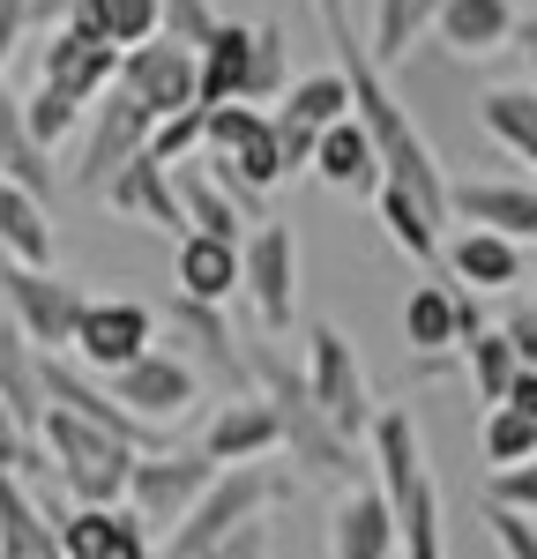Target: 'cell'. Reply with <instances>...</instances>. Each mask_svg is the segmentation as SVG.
I'll use <instances>...</instances> for the list:
<instances>
[{
  "label": "cell",
  "mask_w": 537,
  "mask_h": 559,
  "mask_svg": "<svg viewBox=\"0 0 537 559\" xmlns=\"http://www.w3.org/2000/svg\"><path fill=\"white\" fill-rule=\"evenodd\" d=\"M344 52V75H351V97H358V120H366V134H373V150H381V165H389V187H410L426 210L441 216V224H455V179H448V165L433 157V142H426V128L410 120V105H403L396 90H389V75H381V60H373V45H336Z\"/></svg>",
  "instance_id": "cell-1"
},
{
  "label": "cell",
  "mask_w": 537,
  "mask_h": 559,
  "mask_svg": "<svg viewBox=\"0 0 537 559\" xmlns=\"http://www.w3.org/2000/svg\"><path fill=\"white\" fill-rule=\"evenodd\" d=\"M247 366H254V395H268L276 418H284V455H291V471L321 477V485H336V492L366 485L358 440H344V426L313 403L307 366H291V358H284L276 344H262V336H247Z\"/></svg>",
  "instance_id": "cell-2"
},
{
  "label": "cell",
  "mask_w": 537,
  "mask_h": 559,
  "mask_svg": "<svg viewBox=\"0 0 537 559\" xmlns=\"http://www.w3.org/2000/svg\"><path fill=\"white\" fill-rule=\"evenodd\" d=\"M45 455H52V477L75 492V508H128V485H134V455L128 440H112L105 426H90L75 411H45Z\"/></svg>",
  "instance_id": "cell-3"
},
{
  "label": "cell",
  "mask_w": 537,
  "mask_h": 559,
  "mask_svg": "<svg viewBox=\"0 0 537 559\" xmlns=\"http://www.w3.org/2000/svg\"><path fill=\"white\" fill-rule=\"evenodd\" d=\"M291 492H299V471H276V463H239V471H224L217 485H210V500L172 530V552L202 559L210 545H224L231 530H247V522H262L268 508H284Z\"/></svg>",
  "instance_id": "cell-4"
},
{
  "label": "cell",
  "mask_w": 537,
  "mask_h": 559,
  "mask_svg": "<svg viewBox=\"0 0 537 559\" xmlns=\"http://www.w3.org/2000/svg\"><path fill=\"white\" fill-rule=\"evenodd\" d=\"M0 292H8V321L45 350V358H68L83 336L90 292L60 269H0Z\"/></svg>",
  "instance_id": "cell-5"
},
{
  "label": "cell",
  "mask_w": 537,
  "mask_h": 559,
  "mask_svg": "<svg viewBox=\"0 0 537 559\" xmlns=\"http://www.w3.org/2000/svg\"><path fill=\"white\" fill-rule=\"evenodd\" d=\"M307 381H313V403L344 426V440H373L381 403H373V381H366V366H358V344L336 321H313L307 329Z\"/></svg>",
  "instance_id": "cell-6"
},
{
  "label": "cell",
  "mask_w": 537,
  "mask_h": 559,
  "mask_svg": "<svg viewBox=\"0 0 537 559\" xmlns=\"http://www.w3.org/2000/svg\"><path fill=\"white\" fill-rule=\"evenodd\" d=\"M157 321L172 329V350L194 366V373H217L231 395H254L247 336L231 329V313H224V306H202V299H187V292H172V299L157 306Z\"/></svg>",
  "instance_id": "cell-7"
},
{
  "label": "cell",
  "mask_w": 537,
  "mask_h": 559,
  "mask_svg": "<svg viewBox=\"0 0 537 559\" xmlns=\"http://www.w3.org/2000/svg\"><path fill=\"white\" fill-rule=\"evenodd\" d=\"M150 134H157V120L134 105L128 90H112V97H97L90 105V128H83V142H75V187L83 194H97L105 202V187L128 173L134 157L150 150Z\"/></svg>",
  "instance_id": "cell-8"
},
{
  "label": "cell",
  "mask_w": 537,
  "mask_h": 559,
  "mask_svg": "<svg viewBox=\"0 0 537 559\" xmlns=\"http://www.w3.org/2000/svg\"><path fill=\"white\" fill-rule=\"evenodd\" d=\"M217 477H224V471L202 455V448L142 455V463H134V485H128V508L150 522V530H179V522L210 500V485H217Z\"/></svg>",
  "instance_id": "cell-9"
},
{
  "label": "cell",
  "mask_w": 537,
  "mask_h": 559,
  "mask_svg": "<svg viewBox=\"0 0 537 559\" xmlns=\"http://www.w3.org/2000/svg\"><path fill=\"white\" fill-rule=\"evenodd\" d=\"M247 306H254L262 336H284L299 313V231L284 216L247 231Z\"/></svg>",
  "instance_id": "cell-10"
},
{
  "label": "cell",
  "mask_w": 537,
  "mask_h": 559,
  "mask_svg": "<svg viewBox=\"0 0 537 559\" xmlns=\"http://www.w3.org/2000/svg\"><path fill=\"white\" fill-rule=\"evenodd\" d=\"M120 90L165 128V120H179V112L202 105V52H187V45H172V38L134 45L128 68H120Z\"/></svg>",
  "instance_id": "cell-11"
},
{
  "label": "cell",
  "mask_w": 537,
  "mask_h": 559,
  "mask_svg": "<svg viewBox=\"0 0 537 559\" xmlns=\"http://www.w3.org/2000/svg\"><path fill=\"white\" fill-rule=\"evenodd\" d=\"M157 350V306L142 299H90L83 313V336H75V366H90L97 381H112V373H128L134 358H150Z\"/></svg>",
  "instance_id": "cell-12"
},
{
  "label": "cell",
  "mask_w": 537,
  "mask_h": 559,
  "mask_svg": "<svg viewBox=\"0 0 537 559\" xmlns=\"http://www.w3.org/2000/svg\"><path fill=\"white\" fill-rule=\"evenodd\" d=\"M105 210L120 216V224L165 231L172 247L187 239V231H194V224H187V202H179V173H172V165H157L150 150H142V157H134L128 173H120L112 187H105Z\"/></svg>",
  "instance_id": "cell-13"
},
{
  "label": "cell",
  "mask_w": 537,
  "mask_h": 559,
  "mask_svg": "<svg viewBox=\"0 0 537 559\" xmlns=\"http://www.w3.org/2000/svg\"><path fill=\"white\" fill-rule=\"evenodd\" d=\"M105 388L128 403L134 418H150V426H172V418H187V411H194V395H202V373H194L179 350L157 344L150 358H134L128 373H112Z\"/></svg>",
  "instance_id": "cell-14"
},
{
  "label": "cell",
  "mask_w": 537,
  "mask_h": 559,
  "mask_svg": "<svg viewBox=\"0 0 537 559\" xmlns=\"http://www.w3.org/2000/svg\"><path fill=\"white\" fill-rule=\"evenodd\" d=\"M120 68H128V52H120V45H105V38H90L83 23L52 31V45L38 52V83L68 90V97H83V105L112 97V90H120Z\"/></svg>",
  "instance_id": "cell-15"
},
{
  "label": "cell",
  "mask_w": 537,
  "mask_h": 559,
  "mask_svg": "<svg viewBox=\"0 0 537 559\" xmlns=\"http://www.w3.org/2000/svg\"><path fill=\"white\" fill-rule=\"evenodd\" d=\"M202 455H210L217 471L284 455V418H276V403H268V395H231L217 418L202 426Z\"/></svg>",
  "instance_id": "cell-16"
},
{
  "label": "cell",
  "mask_w": 537,
  "mask_h": 559,
  "mask_svg": "<svg viewBox=\"0 0 537 559\" xmlns=\"http://www.w3.org/2000/svg\"><path fill=\"white\" fill-rule=\"evenodd\" d=\"M403 552V522L389 508L381 485H351L329 508V559H396Z\"/></svg>",
  "instance_id": "cell-17"
},
{
  "label": "cell",
  "mask_w": 537,
  "mask_h": 559,
  "mask_svg": "<svg viewBox=\"0 0 537 559\" xmlns=\"http://www.w3.org/2000/svg\"><path fill=\"white\" fill-rule=\"evenodd\" d=\"M172 292H187V299H202V306H231L247 292V247L187 231L172 247Z\"/></svg>",
  "instance_id": "cell-18"
},
{
  "label": "cell",
  "mask_w": 537,
  "mask_h": 559,
  "mask_svg": "<svg viewBox=\"0 0 537 559\" xmlns=\"http://www.w3.org/2000/svg\"><path fill=\"white\" fill-rule=\"evenodd\" d=\"M403 344L418 350V358L463 350V284L448 269H433L426 284H410V299H403Z\"/></svg>",
  "instance_id": "cell-19"
},
{
  "label": "cell",
  "mask_w": 537,
  "mask_h": 559,
  "mask_svg": "<svg viewBox=\"0 0 537 559\" xmlns=\"http://www.w3.org/2000/svg\"><path fill=\"white\" fill-rule=\"evenodd\" d=\"M441 269L463 284V292H478V299H486V292H515L530 261H523V239H500V231L463 224V231L448 239V261H441Z\"/></svg>",
  "instance_id": "cell-20"
},
{
  "label": "cell",
  "mask_w": 537,
  "mask_h": 559,
  "mask_svg": "<svg viewBox=\"0 0 537 559\" xmlns=\"http://www.w3.org/2000/svg\"><path fill=\"white\" fill-rule=\"evenodd\" d=\"M313 179H321L329 194H358V202H373V194L389 187V165H381V150H373L366 120H344V128H329V134H321Z\"/></svg>",
  "instance_id": "cell-21"
},
{
  "label": "cell",
  "mask_w": 537,
  "mask_h": 559,
  "mask_svg": "<svg viewBox=\"0 0 537 559\" xmlns=\"http://www.w3.org/2000/svg\"><path fill=\"white\" fill-rule=\"evenodd\" d=\"M60 552L68 559H157L150 552V522L134 508H75L60 522Z\"/></svg>",
  "instance_id": "cell-22"
},
{
  "label": "cell",
  "mask_w": 537,
  "mask_h": 559,
  "mask_svg": "<svg viewBox=\"0 0 537 559\" xmlns=\"http://www.w3.org/2000/svg\"><path fill=\"white\" fill-rule=\"evenodd\" d=\"M455 224H478L500 239H537V187L523 179H463L455 187Z\"/></svg>",
  "instance_id": "cell-23"
},
{
  "label": "cell",
  "mask_w": 537,
  "mask_h": 559,
  "mask_svg": "<svg viewBox=\"0 0 537 559\" xmlns=\"http://www.w3.org/2000/svg\"><path fill=\"white\" fill-rule=\"evenodd\" d=\"M0 403L15 411V426L31 432V440L45 432V411H52V395H45V350L15 321H0Z\"/></svg>",
  "instance_id": "cell-24"
},
{
  "label": "cell",
  "mask_w": 537,
  "mask_h": 559,
  "mask_svg": "<svg viewBox=\"0 0 537 559\" xmlns=\"http://www.w3.org/2000/svg\"><path fill=\"white\" fill-rule=\"evenodd\" d=\"M0 247H8V269H52V247H60L52 202H38L15 179H0Z\"/></svg>",
  "instance_id": "cell-25"
},
{
  "label": "cell",
  "mask_w": 537,
  "mask_h": 559,
  "mask_svg": "<svg viewBox=\"0 0 537 559\" xmlns=\"http://www.w3.org/2000/svg\"><path fill=\"white\" fill-rule=\"evenodd\" d=\"M515 23H523L515 0H448L433 38H441L455 60H486V52H508V45H515Z\"/></svg>",
  "instance_id": "cell-26"
},
{
  "label": "cell",
  "mask_w": 537,
  "mask_h": 559,
  "mask_svg": "<svg viewBox=\"0 0 537 559\" xmlns=\"http://www.w3.org/2000/svg\"><path fill=\"white\" fill-rule=\"evenodd\" d=\"M373 210H381V231H389V247H396L403 261H418L426 276L448 261V224L426 210L410 187H381V194H373Z\"/></svg>",
  "instance_id": "cell-27"
},
{
  "label": "cell",
  "mask_w": 537,
  "mask_h": 559,
  "mask_svg": "<svg viewBox=\"0 0 537 559\" xmlns=\"http://www.w3.org/2000/svg\"><path fill=\"white\" fill-rule=\"evenodd\" d=\"M254 45H262L254 23H224L217 38L202 45V105L210 112L217 105H247V90H254Z\"/></svg>",
  "instance_id": "cell-28"
},
{
  "label": "cell",
  "mask_w": 537,
  "mask_h": 559,
  "mask_svg": "<svg viewBox=\"0 0 537 559\" xmlns=\"http://www.w3.org/2000/svg\"><path fill=\"white\" fill-rule=\"evenodd\" d=\"M426 477V440H418V418H410V403H381V418H373V485L396 500Z\"/></svg>",
  "instance_id": "cell-29"
},
{
  "label": "cell",
  "mask_w": 537,
  "mask_h": 559,
  "mask_svg": "<svg viewBox=\"0 0 537 559\" xmlns=\"http://www.w3.org/2000/svg\"><path fill=\"white\" fill-rule=\"evenodd\" d=\"M60 552V522L38 508V492L15 471H0V559H52Z\"/></svg>",
  "instance_id": "cell-30"
},
{
  "label": "cell",
  "mask_w": 537,
  "mask_h": 559,
  "mask_svg": "<svg viewBox=\"0 0 537 559\" xmlns=\"http://www.w3.org/2000/svg\"><path fill=\"white\" fill-rule=\"evenodd\" d=\"M179 202H187V224H194L202 239H231V247H247L254 224H247V210L217 187L210 165H179Z\"/></svg>",
  "instance_id": "cell-31"
},
{
  "label": "cell",
  "mask_w": 537,
  "mask_h": 559,
  "mask_svg": "<svg viewBox=\"0 0 537 559\" xmlns=\"http://www.w3.org/2000/svg\"><path fill=\"white\" fill-rule=\"evenodd\" d=\"M276 112H284V120H299V128H313V134L344 128V120H358L351 75H344V68H321V75H299V83H291V97H284Z\"/></svg>",
  "instance_id": "cell-32"
},
{
  "label": "cell",
  "mask_w": 537,
  "mask_h": 559,
  "mask_svg": "<svg viewBox=\"0 0 537 559\" xmlns=\"http://www.w3.org/2000/svg\"><path fill=\"white\" fill-rule=\"evenodd\" d=\"M441 8L448 0H373V60L381 68L410 60V45H426L441 31Z\"/></svg>",
  "instance_id": "cell-33"
},
{
  "label": "cell",
  "mask_w": 537,
  "mask_h": 559,
  "mask_svg": "<svg viewBox=\"0 0 537 559\" xmlns=\"http://www.w3.org/2000/svg\"><path fill=\"white\" fill-rule=\"evenodd\" d=\"M75 23H83L90 38L134 52V45L165 38V0H83V15H75Z\"/></svg>",
  "instance_id": "cell-34"
},
{
  "label": "cell",
  "mask_w": 537,
  "mask_h": 559,
  "mask_svg": "<svg viewBox=\"0 0 537 559\" xmlns=\"http://www.w3.org/2000/svg\"><path fill=\"white\" fill-rule=\"evenodd\" d=\"M403 522V559H448V530H441V485H433V471L418 477L410 492H396L389 500Z\"/></svg>",
  "instance_id": "cell-35"
},
{
  "label": "cell",
  "mask_w": 537,
  "mask_h": 559,
  "mask_svg": "<svg viewBox=\"0 0 537 559\" xmlns=\"http://www.w3.org/2000/svg\"><path fill=\"white\" fill-rule=\"evenodd\" d=\"M463 366H470V388H478L492 411H500V403H508V388H515V373H523V350L508 344V329L492 321L478 344H463Z\"/></svg>",
  "instance_id": "cell-36"
},
{
  "label": "cell",
  "mask_w": 537,
  "mask_h": 559,
  "mask_svg": "<svg viewBox=\"0 0 537 559\" xmlns=\"http://www.w3.org/2000/svg\"><path fill=\"white\" fill-rule=\"evenodd\" d=\"M23 112H31V134H38L45 150H68V142L90 128V105H83V97H68V90H52V83L31 90Z\"/></svg>",
  "instance_id": "cell-37"
},
{
  "label": "cell",
  "mask_w": 537,
  "mask_h": 559,
  "mask_svg": "<svg viewBox=\"0 0 537 559\" xmlns=\"http://www.w3.org/2000/svg\"><path fill=\"white\" fill-rule=\"evenodd\" d=\"M478 448H486L492 471H515V463H537V418L530 411H486V426H478Z\"/></svg>",
  "instance_id": "cell-38"
},
{
  "label": "cell",
  "mask_w": 537,
  "mask_h": 559,
  "mask_svg": "<svg viewBox=\"0 0 537 559\" xmlns=\"http://www.w3.org/2000/svg\"><path fill=\"white\" fill-rule=\"evenodd\" d=\"M262 31V45H254V90H247V105H284L291 97V45H284V31L276 23H254Z\"/></svg>",
  "instance_id": "cell-39"
},
{
  "label": "cell",
  "mask_w": 537,
  "mask_h": 559,
  "mask_svg": "<svg viewBox=\"0 0 537 559\" xmlns=\"http://www.w3.org/2000/svg\"><path fill=\"white\" fill-rule=\"evenodd\" d=\"M194 150H210V105H194V112H179V120H165V128L150 134V157L172 165V173L194 157Z\"/></svg>",
  "instance_id": "cell-40"
},
{
  "label": "cell",
  "mask_w": 537,
  "mask_h": 559,
  "mask_svg": "<svg viewBox=\"0 0 537 559\" xmlns=\"http://www.w3.org/2000/svg\"><path fill=\"white\" fill-rule=\"evenodd\" d=\"M224 31V15H217V0H165V38L187 45V52H202V45Z\"/></svg>",
  "instance_id": "cell-41"
},
{
  "label": "cell",
  "mask_w": 537,
  "mask_h": 559,
  "mask_svg": "<svg viewBox=\"0 0 537 559\" xmlns=\"http://www.w3.org/2000/svg\"><path fill=\"white\" fill-rule=\"evenodd\" d=\"M486 530L500 545V559H537V515H515V508H492L486 500Z\"/></svg>",
  "instance_id": "cell-42"
},
{
  "label": "cell",
  "mask_w": 537,
  "mask_h": 559,
  "mask_svg": "<svg viewBox=\"0 0 537 559\" xmlns=\"http://www.w3.org/2000/svg\"><path fill=\"white\" fill-rule=\"evenodd\" d=\"M31 142H38V134H31V112H23V97L0 83V179H8V165H15Z\"/></svg>",
  "instance_id": "cell-43"
},
{
  "label": "cell",
  "mask_w": 537,
  "mask_h": 559,
  "mask_svg": "<svg viewBox=\"0 0 537 559\" xmlns=\"http://www.w3.org/2000/svg\"><path fill=\"white\" fill-rule=\"evenodd\" d=\"M486 500H492V508H515V515H537V463H515V471H492Z\"/></svg>",
  "instance_id": "cell-44"
},
{
  "label": "cell",
  "mask_w": 537,
  "mask_h": 559,
  "mask_svg": "<svg viewBox=\"0 0 537 559\" xmlns=\"http://www.w3.org/2000/svg\"><path fill=\"white\" fill-rule=\"evenodd\" d=\"M500 329H508V344L523 350V366H530V373H537V299L508 306V313H500Z\"/></svg>",
  "instance_id": "cell-45"
},
{
  "label": "cell",
  "mask_w": 537,
  "mask_h": 559,
  "mask_svg": "<svg viewBox=\"0 0 537 559\" xmlns=\"http://www.w3.org/2000/svg\"><path fill=\"white\" fill-rule=\"evenodd\" d=\"M202 559H268V515L247 522V530H231V537H224V545H210Z\"/></svg>",
  "instance_id": "cell-46"
},
{
  "label": "cell",
  "mask_w": 537,
  "mask_h": 559,
  "mask_svg": "<svg viewBox=\"0 0 537 559\" xmlns=\"http://www.w3.org/2000/svg\"><path fill=\"white\" fill-rule=\"evenodd\" d=\"M276 134H284V165H291V173H313V157H321V134L299 128V120H284V112H276Z\"/></svg>",
  "instance_id": "cell-47"
},
{
  "label": "cell",
  "mask_w": 537,
  "mask_h": 559,
  "mask_svg": "<svg viewBox=\"0 0 537 559\" xmlns=\"http://www.w3.org/2000/svg\"><path fill=\"white\" fill-rule=\"evenodd\" d=\"M31 448H38V440L15 426V411L0 403V471H23V463H31Z\"/></svg>",
  "instance_id": "cell-48"
},
{
  "label": "cell",
  "mask_w": 537,
  "mask_h": 559,
  "mask_svg": "<svg viewBox=\"0 0 537 559\" xmlns=\"http://www.w3.org/2000/svg\"><path fill=\"white\" fill-rule=\"evenodd\" d=\"M31 31V0H0V68L15 60V45Z\"/></svg>",
  "instance_id": "cell-49"
},
{
  "label": "cell",
  "mask_w": 537,
  "mask_h": 559,
  "mask_svg": "<svg viewBox=\"0 0 537 559\" xmlns=\"http://www.w3.org/2000/svg\"><path fill=\"white\" fill-rule=\"evenodd\" d=\"M75 15H83V0H31V31H45V38L68 31Z\"/></svg>",
  "instance_id": "cell-50"
},
{
  "label": "cell",
  "mask_w": 537,
  "mask_h": 559,
  "mask_svg": "<svg viewBox=\"0 0 537 559\" xmlns=\"http://www.w3.org/2000/svg\"><path fill=\"white\" fill-rule=\"evenodd\" d=\"M508 52H515V60L530 68V90H537V0L523 8V23H515V45H508Z\"/></svg>",
  "instance_id": "cell-51"
},
{
  "label": "cell",
  "mask_w": 537,
  "mask_h": 559,
  "mask_svg": "<svg viewBox=\"0 0 537 559\" xmlns=\"http://www.w3.org/2000/svg\"><path fill=\"white\" fill-rule=\"evenodd\" d=\"M313 15L329 23V38H336V45H351V15H344V0H313Z\"/></svg>",
  "instance_id": "cell-52"
},
{
  "label": "cell",
  "mask_w": 537,
  "mask_h": 559,
  "mask_svg": "<svg viewBox=\"0 0 537 559\" xmlns=\"http://www.w3.org/2000/svg\"><path fill=\"white\" fill-rule=\"evenodd\" d=\"M508 411H530V418H537V373H530V366H523L515 388H508Z\"/></svg>",
  "instance_id": "cell-53"
},
{
  "label": "cell",
  "mask_w": 537,
  "mask_h": 559,
  "mask_svg": "<svg viewBox=\"0 0 537 559\" xmlns=\"http://www.w3.org/2000/svg\"><path fill=\"white\" fill-rule=\"evenodd\" d=\"M157 559H187V552H157Z\"/></svg>",
  "instance_id": "cell-54"
},
{
  "label": "cell",
  "mask_w": 537,
  "mask_h": 559,
  "mask_svg": "<svg viewBox=\"0 0 537 559\" xmlns=\"http://www.w3.org/2000/svg\"><path fill=\"white\" fill-rule=\"evenodd\" d=\"M530 284H537V261H530Z\"/></svg>",
  "instance_id": "cell-55"
},
{
  "label": "cell",
  "mask_w": 537,
  "mask_h": 559,
  "mask_svg": "<svg viewBox=\"0 0 537 559\" xmlns=\"http://www.w3.org/2000/svg\"><path fill=\"white\" fill-rule=\"evenodd\" d=\"M52 559H68V552H52Z\"/></svg>",
  "instance_id": "cell-56"
}]
</instances>
